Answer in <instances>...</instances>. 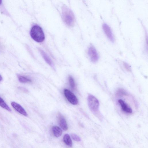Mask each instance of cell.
I'll use <instances>...</instances> for the list:
<instances>
[{
    "label": "cell",
    "mask_w": 148,
    "mask_h": 148,
    "mask_svg": "<svg viewBox=\"0 0 148 148\" xmlns=\"http://www.w3.org/2000/svg\"><path fill=\"white\" fill-rule=\"evenodd\" d=\"M62 16L63 21L68 26L72 27L74 25V14L72 11L65 5H64L62 8Z\"/></svg>",
    "instance_id": "obj_1"
},
{
    "label": "cell",
    "mask_w": 148,
    "mask_h": 148,
    "mask_svg": "<svg viewBox=\"0 0 148 148\" xmlns=\"http://www.w3.org/2000/svg\"><path fill=\"white\" fill-rule=\"evenodd\" d=\"M32 38L38 42H42L45 39V36L42 28L38 25L32 27L30 31Z\"/></svg>",
    "instance_id": "obj_2"
},
{
    "label": "cell",
    "mask_w": 148,
    "mask_h": 148,
    "mask_svg": "<svg viewBox=\"0 0 148 148\" xmlns=\"http://www.w3.org/2000/svg\"><path fill=\"white\" fill-rule=\"evenodd\" d=\"M89 107L91 111L93 113L98 112L99 107V102L97 99L91 94H89L87 98Z\"/></svg>",
    "instance_id": "obj_3"
},
{
    "label": "cell",
    "mask_w": 148,
    "mask_h": 148,
    "mask_svg": "<svg viewBox=\"0 0 148 148\" xmlns=\"http://www.w3.org/2000/svg\"><path fill=\"white\" fill-rule=\"evenodd\" d=\"M88 54L91 61L93 63L97 62L99 58V56L95 47L91 45L88 47Z\"/></svg>",
    "instance_id": "obj_4"
},
{
    "label": "cell",
    "mask_w": 148,
    "mask_h": 148,
    "mask_svg": "<svg viewBox=\"0 0 148 148\" xmlns=\"http://www.w3.org/2000/svg\"><path fill=\"white\" fill-rule=\"evenodd\" d=\"M64 93L65 97L70 103L74 105L77 104L78 102L77 98L71 91L67 89H64Z\"/></svg>",
    "instance_id": "obj_5"
},
{
    "label": "cell",
    "mask_w": 148,
    "mask_h": 148,
    "mask_svg": "<svg viewBox=\"0 0 148 148\" xmlns=\"http://www.w3.org/2000/svg\"><path fill=\"white\" fill-rule=\"evenodd\" d=\"M102 28L105 33L109 40L112 42L114 41V38L111 29L109 26L106 23L102 25Z\"/></svg>",
    "instance_id": "obj_6"
},
{
    "label": "cell",
    "mask_w": 148,
    "mask_h": 148,
    "mask_svg": "<svg viewBox=\"0 0 148 148\" xmlns=\"http://www.w3.org/2000/svg\"><path fill=\"white\" fill-rule=\"evenodd\" d=\"M11 105L12 107L19 113L24 116H27V112L21 105L14 101L11 102Z\"/></svg>",
    "instance_id": "obj_7"
},
{
    "label": "cell",
    "mask_w": 148,
    "mask_h": 148,
    "mask_svg": "<svg viewBox=\"0 0 148 148\" xmlns=\"http://www.w3.org/2000/svg\"><path fill=\"white\" fill-rule=\"evenodd\" d=\"M118 102L123 111L129 114H131L132 113V109L123 100L121 99H119L118 100Z\"/></svg>",
    "instance_id": "obj_8"
},
{
    "label": "cell",
    "mask_w": 148,
    "mask_h": 148,
    "mask_svg": "<svg viewBox=\"0 0 148 148\" xmlns=\"http://www.w3.org/2000/svg\"><path fill=\"white\" fill-rule=\"evenodd\" d=\"M58 117L59 123L60 127L64 130H66L68 129V127L65 119L60 114H59Z\"/></svg>",
    "instance_id": "obj_9"
},
{
    "label": "cell",
    "mask_w": 148,
    "mask_h": 148,
    "mask_svg": "<svg viewBox=\"0 0 148 148\" xmlns=\"http://www.w3.org/2000/svg\"><path fill=\"white\" fill-rule=\"evenodd\" d=\"M39 51L40 52L43 58L46 62L51 66L53 67V63L47 55L42 50L40 49H39Z\"/></svg>",
    "instance_id": "obj_10"
},
{
    "label": "cell",
    "mask_w": 148,
    "mask_h": 148,
    "mask_svg": "<svg viewBox=\"0 0 148 148\" xmlns=\"http://www.w3.org/2000/svg\"><path fill=\"white\" fill-rule=\"evenodd\" d=\"M52 131L54 135L56 137H59L62 135V130L60 127L57 126H53L52 128Z\"/></svg>",
    "instance_id": "obj_11"
},
{
    "label": "cell",
    "mask_w": 148,
    "mask_h": 148,
    "mask_svg": "<svg viewBox=\"0 0 148 148\" xmlns=\"http://www.w3.org/2000/svg\"><path fill=\"white\" fill-rule=\"evenodd\" d=\"M63 141L67 145L70 147L72 145V142L70 136L67 134H65L63 138Z\"/></svg>",
    "instance_id": "obj_12"
},
{
    "label": "cell",
    "mask_w": 148,
    "mask_h": 148,
    "mask_svg": "<svg viewBox=\"0 0 148 148\" xmlns=\"http://www.w3.org/2000/svg\"><path fill=\"white\" fill-rule=\"evenodd\" d=\"M0 106L6 110L10 112L11 110L3 99L0 97Z\"/></svg>",
    "instance_id": "obj_13"
},
{
    "label": "cell",
    "mask_w": 148,
    "mask_h": 148,
    "mask_svg": "<svg viewBox=\"0 0 148 148\" xmlns=\"http://www.w3.org/2000/svg\"><path fill=\"white\" fill-rule=\"evenodd\" d=\"M19 81L22 83H28L32 82L31 79L23 76L19 75L18 77Z\"/></svg>",
    "instance_id": "obj_14"
},
{
    "label": "cell",
    "mask_w": 148,
    "mask_h": 148,
    "mask_svg": "<svg viewBox=\"0 0 148 148\" xmlns=\"http://www.w3.org/2000/svg\"><path fill=\"white\" fill-rule=\"evenodd\" d=\"M69 79L70 86L72 88H74L75 87V83L73 78L71 76H69Z\"/></svg>",
    "instance_id": "obj_15"
},
{
    "label": "cell",
    "mask_w": 148,
    "mask_h": 148,
    "mask_svg": "<svg viewBox=\"0 0 148 148\" xmlns=\"http://www.w3.org/2000/svg\"><path fill=\"white\" fill-rule=\"evenodd\" d=\"M71 136L73 140L76 141H80L81 140L80 138L76 134H71Z\"/></svg>",
    "instance_id": "obj_16"
},
{
    "label": "cell",
    "mask_w": 148,
    "mask_h": 148,
    "mask_svg": "<svg viewBox=\"0 0 148 148\" xmlns=\"http://www.w3.org/2000/svg\"><path fill=\"white\" fill-rule=\"evenodd\" d=\"M123 65L125 69L128 71H130L131 70L130 66L125 62H123Z\"/></svg>",
    "instance_id": "obj_17"
},
{
    "label": "cell",
    "mask_w": 148,
    "mask_h": 148,
    "mask_svg": "<svg viewBox=\"0 0 148 148\" xmlns=\"http://www.w3.org/2000/svg\"><path fill=\"white\" fill-rule=\"evenodd\" d=\"M2 79V77L1 75H0V82H1Z\"/></svg>",
    "instance_id": "obj_18"
},
{
    "label": "cell",
    "mask_w": 148,
    "mask_h": 148,
    "mask_svg": "<svg viewBox=\"0 0 148 148\" xmlns=\"http://www.w3.org/2000/svg\"><path fill=\"white\" fill-rule=\"evenodd\" d=\"M2 3V1L0 0V5L1 3Z\"/></svg>",
    "instance_id": "obj_19"
}]
</instances>
